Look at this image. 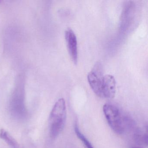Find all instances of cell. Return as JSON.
Instances as JSON below:
<instances>
[{
	"instance_id": "1",
	"label": "cell",
	"mask_w": 148,
	"mask_h": 148,
	"mask_svg": "<svg viewBox=\"0 0 148 148\" xmlns=\"http://www.w3.org/2000/svg\"><path fill=\"white\" fill-rule=\"evenodd\" d=\"M103 111L109 125L117 134H123L135 126L133 119L123 114L114 105L106 104L103 107Z\"/></svg>"
},
{
	"instance_id": "2",
	"label": "cell",
	"mask_w": 148,
	"mask_h": 148,
	"mask_svg": "<svg viewBox=\"0 0 148 148\" xmlns=\"http://www.w3.org/2000/svg\"><path fill=\"white\" fill-rule=\"evenodd\" d=\"M66 118L65 101L60 99L55 103L49 117L50 136L52 138H57L64 127Z\"/></svg>"
},
{
	"instance_id": "3",
	"label": "cell",
	"mask_w": 148,
	"mask_h": 148,
	"mask_svg": "<svg viewBox=\"0 0 148 148\" xmlns=\"http://www.w3.org/2000/svg\"><path fill=\"white\" fill-rule=\"evenodd\" d=\"M103 68L100 63H97L87 76L88 83L94 93L101 98L103 85Z\"/></svg>"
},
{
	"instance_id": "4",
	"label": "cell",
	"mask_w": 148,
	"mask_h": 148,
	"mask_svg": "<svg viewBox=\"0 0 148 148\" xmlns=\"http://www.w3.org/2000/svg\"><path fill=\"white\" fill-rule=\"evenodd\" d=\"M65 37L71 59L73 62L76 64L78 61V48L76 34L72 29L67 28L65 32Z\"/></svg>"
},
{
	"instance_id": "5",
	"label": "cell",
	"mask_w": 148,
	"mask_h": 148,
	"mask_svg": "<svg viewBox=\"0 0 148 148\" xmlns=\"http://www.w3.org/2000/svg\"><path fill=\"white\" fill-rule=\"evenodd\" d=\"M116 92V82L114 77L109 74L104 75L101 98L111 99L115 97Z\"/></svg>"
},
{
	"instance_id": "6",
	"label": "cell",
	"mask_w": 148,
	"mask_h": 148,
	"mask_svg": "<svg viewBox=\"0 0 148 148\" xmlns=\"http://www.w3.org/2000/svg\"><path fill=\"white\" fill-rule=\"evenodd\" d=\"M0 137L4 140L11 148H23L18 143L17 141L5 130H1L0 133Z\"/></svg>"
},
{
	"instance_id": "7",
	"label": "cell",
	"mask_w": 148,
	"mask_h": 148,
	"mask_svg": "<svg viewBox=\"0 0 148 148\" xmlns=\"http://www.w3.org/2000/svg\"><path fill=\"white\" fill-rule=\"evenodd\" d=\"M134 140L138 144L141 145H147L148 144L147 132L143 133L139 130L136 131L134 135Z\"/></svg>"
},
{
	"instance_id": "8",
	"label": "cell",
	"mask_w": 148,
	"mask_h": 148,
	"mask_svg": "<svg viewBox=\"0 0 148 148\" xmlns=\"http://www.w3.org/2000/svg\"><path fill=\"white\" fill-rule=\"evenodd\" d=\"M75 132L77 136L83 142L84 145L86 148H94L88 139L84 136L83 133H81L77 124L75 125Z\"/></svg>"
},
{
	"instance_id": "9",
	"label": "cell",
	"mask_w": 148,
	"mask_h": 148,
	"mask_svg": "<svg viewBox=\"0 0 148 148\" xmlns=\"http://www.w3.org/2000/svg\"><path fill=\"white\" fill-rule=\"evenodd\" d=\"M131 148H145L143 147H139V146H134V147H131Z\"/></svg>"
},
{
	"instance_id": "10",
	"label": "cell",
	"mask_w": 148,
	"mask_h": 148,
	"mask_svg": "<svg viewBox=\"0 0 148 148\" xmlns=\"http://www.w3.org/2000/svg\"><path fill=\"white\" fill-rule=\"evenodd\" d=\"M0 2H1V1H0Z\"/></svg>"
}]
</instances>
